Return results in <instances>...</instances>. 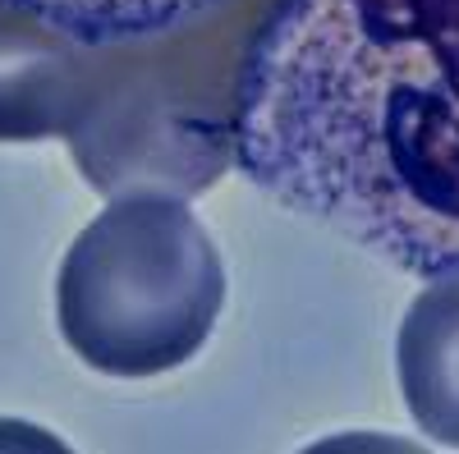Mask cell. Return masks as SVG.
Returning a JSON list of instances; mask_svg holds the SVG:
<instances>
[{
	"label": "cell",
	"instance_id": "cell-1",
	"mask_svg": "<svg viewBox=\"0 0 459 454\" xmlns=\"http://www.w3.org/2000/svg\"><path fill=\"white\" fill-rule=\"evenodd\" d=\"M239 170L409 276L459 267V0H276L230 116Z\"/></svg>",
	"mask_w": 459,
	"mask_h": 454
},
{
	"label": "cell",
	"instance_id": "cell-2",
	"mask_svg": "<svg viewBox=\"0 0 459 454\" xmlns=\"http://www.w3.org/2000/svg\"><path fill=\"white\" fill-rule=\"evenodd\" d=\"M225 267L179 193L110 198L69 244L56 280L65 345L106 376H161L188 363L221 317Z\"/></svg>",
	"mask_w": 459,
	"mask_h": 454
},
{
	"label": "cell",
	"instance_id": "cell-3",
	"mask_svg": "<svg viewBox=\"0 0 459 454\" xmlns=\"http://www.w3.org/2000/svg\"><path fill=\"white\" fill-rule=\"evenodd\" d=\"M106 51L0 5V142L69 138L106 79Z\"/></svg>",
	"mask_w": 459,
	"mask_h": 454
},
{
	"label": "cell",
	"instance_id": "cell-4",
	"mask_svg": "<svg viewBox=\"0 0 459 454\" xmlns=\"http://www.w3.org/2000/svg\"><path fill=\"white\" fill-rule=\"evenodd\" d=\"M395 367L423 436L459 450V267L428 276V289L409 303Z\"/></svg>",
	"mask_w": 459,
	"mask_h": 454
},
{
	"label": "cell",
	"instance_id": "cell-5",
	"mask_svg": "<svg viewBox=\"0 0 459 454\" xmlns=\"http://www.w3.org/2000/svg\"><path fill=\"white\" fill-rule=\"evenodd\" d=\"M69 32L83 47H134L179 32L221 0H0Z\"/></svg>",
	"mask_w": 459,
	"mask_h": 454
}]
</instances>
